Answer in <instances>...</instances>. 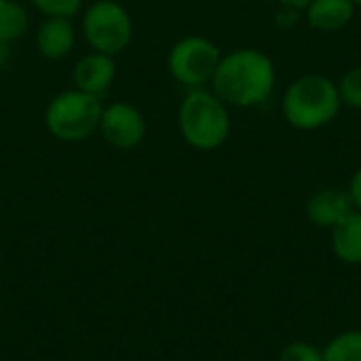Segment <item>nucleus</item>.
Returning <instances> with one entry per match:
<instances>
[{"label":"nucleus","mask_w":361,"mask_h":361,"mask_svg":"<svg viewBox=\"0 0 361 361\" xmlns=\"http://www.w3.org/2000/svg\"><path fill=\"white\" fill-rule=\"evenodd\" d=\"M74 85L76 89L102 97L116 78V63L112 55H104L97 51H91L82 55L74 66Z\"/></svg>","instance_id":"6e6552de"},{"label":"nucleus","mask_w":361,"mask_h":361,"mask_svg":"<svg viewBox=\"0 0 361 361\" xmlns=\"http://www.w3.org/2000/svg\"><path fill=\"white\" fill-rule=\"evenodd\" d=\"M40 13H44L47 17H74L80 6L82 0H30Z\"/></svg>","instance_id":"dca6fc26"},{"label":"nucleus","mask_w":361,"mask_h":361,"mask_svg":"<svg viewBox=\"0 0 361 361\" xmlns=\"http://www.w3.org/2000/svg\"><path fill=\"white\" fill-rule=\"evenodd\" d=\"M82 34L89 47L104 55L123 53L133 38L129 11L116 0H97L82 15Z\"/></svg>","instance_id":"39448f33"},{"label":"nucleus","mask_w":361,"mask_h":361,"mask_svg":"<svg viewBox=\"0 0 361 361\" xmlns=\"http://www.w3.org/2000/svg\"><path fill=\"white\" fill-rule=\"evenodd\" d=\"M30 27V15L17 0L0 2V38L6 42H15L25 36Z\"/></svg>","instance_id":"ddd939ff"},{"label":"nucleus","mask_w":361,"mask_h":361,"mask_svg":"<svg viewBox=\"0 0 361 361\" xmlns=\"http://www.w3.org/2000/svg\"><path fill=\"white\" fill-rule=\"evenodd\" d=\"M353 201L345 188H322L313 192L305 205V214L311 224L319 228H334L349 212H353Z\"/></svg>","instance_id":"1a4fd4ad"},{"label":"nucleus","mask_w":361,"mask_h":361,"mask_svg":"<svg viewBox=\"0 0 361 361\" xmlns=\"http://www.w3.org/2000/svg\"><path fill=\"white\" fill-rule=\"evenodd\" d=\"M11 59V42L0 38V68H4Z\"/></svg>","instance_id":"aec40b11"},{"label":"nucleus","mask_w":361,"mask_h":361,"mask_svg":"<svg viewBox=\"0 0 361 361\" xmlns=\"http://www.w3.org/2000/svg\"><path fill=\"white\" fill-rule=\"evenodd\" d=\"M279 361H324L322 349L305 341H294L279 353Z\"/></svg>","instance_id":"f3484780"},{"label":"nucleus","mask_w":361,"mask_h":361,"mask_svg":"<svg viewBox=\"0 0 361 361\" xmlns=\"http://www.w3.org/2000/svg\"><path fill=\"white\" fill-rule=\"evenodd\" d=\"M332 233V252L334 256L349 264L360 267L361 264V212L353 209L349 212L334 228Z\"/></svg>","instance_id":"f8f14e48"},{"label":"nucleus","mask_w":361,"mask_h":361,"mask_svg":"<svg viewBox=\"0 0 361 361\" xmlns=\"http://www.w3.org/2000/svg\"><path fill=\"white\" fill-rule=\"evenodd\" d=\"M0 2H2V0H0Z\"/></svg>","instance_id":"4be33fe9"},{"label":"nucleus","mask_w":361,"mask_h":361,"mask_svg":"<svg viewBox=\"0 0 361 361\" xmlns=\"http://www.w3.org/2000/svg\"><path fill=\"white\" fill-rule=\"evenodd\" d=\"M351 2H353V4H355L357 8H361V0H351Z\"/></svg>","instance_id":"412c9836"},{"label":"nucleus","mask_w":361,"mask_h":361,"mask_svg":"<svg viewBox=\"0 0 361 361\" xmlns=\"http://www.w3.org/2000/svg\"><path fill=\"white\" fill-rule=\"evenodd\" d=\"M347 190H349V197H351V201H353V207L361 212V163L357 165V169L353 171Z\"/></svg>","instance_id":"a211bd4d"},{"label":"nucleus","mask_w":361,"mask_h":361,"mask_svg":"<svg viewBox=\"0 0 361 361\" xmlns=\"http://www.w3.org/2000/svg\"><path fill=\"white\" fill-rule=\"evenodd\" d=\"M341 108L338 87L324 74H302L281 95V114L298 131H317L332 125Z\"/></svg>","instance_id":"f03ea898"},{"label":"nucleus","mask_w":361,"mask_h":361,"mask_svg":"<svg viewBox=\"0 0 361 361\" xmlns=\"http://www.w3.org/2000/svg\"><path fill=\"white\" fill-rule=\"evenodd\" d=\"M355 11L357 6L351 0H311L305 8V17L313 30L334 34L353 21Z\"/></svg>","instance_id":"9b49d317"},{"label":"nucleus","mask_w":361,"mask_h":361,"mask_svg":"<svg viewBox=\"0 0 361 361\" xmlns=\"http://www.w3.org/2000/svg\"><path fill=\"white\" fill-rule=\"evenodd\" d=\"M102 137L116 150H131L146 137V118L129 102H114L104 106L99 129Z\"/></svg>","instance_id":"0eeeda50"},{"label":"nucleus","mask_w":361,"mask_h":361,"mask_svg":"<svg viewBox=\"0 0 361 361\" xmlns=\"http://www.w3.org/2000/svg\"><path fill=\"white\" fill-rule=\"evenodd\" d=\"M277 87L275 61L260 49L243 47L220 57L209 89L231 108H256Z\"/></svg>","instance_id":"f257e3e1"},{"label":"nucleus","mask_w":361,"mask_h":361,"mask_svg":"<svg viewBox=\"0 0 361 361\" xmlns=\"http://www.w3.org/2000/svg\"><path fill=\"white\" fill-rule=\"evenodd\" d=\"M281 8H290V11H305L307 4L311 0H277Z\"/></svg>","instance_id":"6ab92c4d"},{"label":"nucleus","mask_w":361,"mask_h":361,"mask_svg":"<svg viewBox=\"0 0 361 361\" xmlns=\"http://www.w3.org/2000/svg\"><path fill=\"white\" fill-rule=\"evenodd\" d=\"M324 361H361V330H345L336 334L324 349Z\"/></svg>","instance_id":"4468645a"},{"label":"nucleus","mask_w":361,"mask_h":361,"mask_svg":"<svg viewBox=\"0 0 361 361\" xmlns=\"http://www.w3.org/2000/svg\"><path fill=\"white\" fill-rule=\"evenodd\" d=\"M343 106L351 110H361V66L347 70L336 82Z\"/></svg>","instance_id":"2eb2a0df"},{"label":"nucleus","mask_w":361,"mask_h":361,"mask_svg":"<svg viewBox=\"0 0 361 361\" xmlns=\"http://www.w3.org/2000/svg\"><path fill=\"white\" fill-rule=\"evenodd\" d=\"M76 42V30L68 17H47L36 30V49L47 59H63Z\"/></svg>","instance_id":"9d476101"},{"label":"nucleus","mask_w":361,"mask_h":361,"mask_svg":"<svg viewBox=\"0 0 361 361\" xmlns=\"http://www.w3.org/2000/svg\"><path fill=\"white\" fill-rule=\"evenodd\" d=\"M231 129L228 106L212 89H190L180 102L178 131L190 148L199 152L218 150L231 137Z\"/></svg>","instance_id":"7ed1b4c3"},{"label":"nucleus","mask_w":361,"mask_h":361,"mask_svg":"<svg viewBox=\"0 0 361 361\" xmlns=\"http://www.w3.org/2000/svg\"><path fill=\"white\" fill-rule=\"evenodd\" d=\"M102 112V97L80 89L61 91L49 102L44 110V127L59 142H85L99 129Z\"/></svg>","instance_id":"20e7f679"},{"label":"nucleus","mask_w":361,"mask_h":361,"mask_svg":"<svg viewBox=\"0 0 361 361\" xmlns=\"http://www.w3.org/2000/svg\"><path fill=\"white\" fill-rule=\"evenodd\" d=\"M220 49L214 40L190 34L180 38L169 55H167V70L171 78L188 89H199L212 82V76L220 63Z\"/></svg>","instance_id":"423d86ee"}]
</instances>
